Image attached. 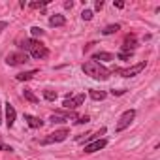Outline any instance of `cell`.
<instances>
[{
	"mask_svg": "<svg viewBox=\"0 0 160 160\" xmlns=\"http://www.w3.org/2000/svg\"><path fill=\"white\" fill-rule=\"evenodd\" d=\"M4 121H2V106H0V124H2Z\"/></svg>",
	"mask_w": 160,
	"mask_h": 160,
	"instance_id": "28",
	"label": "cell"
},
{
	"mask_svg": "<svg viewBox=\"0 0 160 160\" xmlns=\"http://www.w3.org/2000/svg\"><path fill=\"white\" fill-rule=\"evenodd\" d=\"M30 32H32V36H34V38H38V36H43V30H42L40 27H32V28H30Z\"/></svg>",
	"mask_w": 160,
	"mask_h": 160,
	"instance_id": "20",
	"label": "cell"
},
{
	"mask_svg": "<svg viewBox=\"0 0 160 160\" xmlns=\"http://www.w3.org/2000/svg\"><path fill=\"white\" fill-rule=\"evenodd\" d=\"M134 117H136V109H128V111H124L121 117H119V121H117V126H115V132H122V130H126L130 124H132V121H134Z\"/></svg>",
	"mask_w": 160,
	"mask_h": 160,
	"instance_id": "5",
	"label": "cell"
},
{
	"mask_svg": "<svg viewBox=\"0 0 160 160\" xmlns=\"http://www.w3.org/2000/svg\"><path fill=\"white\" fill-rule=\"evenodd\" d=\"M89 96H91L92 100L98 102V100H104V98H106V92H104V91H94V89H92V91H89Z\"/></svg>",
	"mask_w": 160,
	"mask_h": 160,
	"instance_id": "17",
	"label": "cell"
},
{
	"mask_svg": "<svg viewBox=\"0 0 160 160\" xmlns=\"http://www.w3.org/2000/svg\"><path fill=\"white\" fill-rule=\"evenodd\" d=\"M75 122H77V124H87V122H89V115H83V117H75Z\"/></svg>",
	"mask_w": 160,
	"mask_h": 160,
	"instance_id": "22",
	"label": "cell"
},
{
	"mask_svg": "<svg viewBox=\"0 0 160 160\" xmlns=\"http://www.w3.org/2000/svg\"><path fill=\"white\" fill-rule=\"evenodd\" d=\"M6 27H8V23H6V21H0V32H2Z\"/></svg>",
	"mask_w": 160,
	"mask_h": 160,
	"instance_id": "27",
	"label": "cell"
},
{
	"mask_svg": "<svg viewBox=\"0 0 160 160\" xmlns=\"http://www.w3.org/2000/svg\"><path fill=\"white\" fill-rule=\"evenodd\" d=\"M92 60L98 62V60H113V55L111 53H106V51H100L96 55H92Z\"/></svg>",
	"mask_w": 160,
	"mask_h": 160,
	"instance_id": "14",
	"label": "cell"
},
{
	"mask_svg": "<svg viewBox=\"0 0 160 160\" xmlns=\"http://www.w3.org/2000/svg\"><path fill=\"white\" fill-rule=\"evenodd\" d=\"M68 119L64 117V115H58V113H55V115H51L49 117V122H53V124H62V122H66Z\"/></svg>",
	"mask_w": 160,
	"mask_h": 160,
	"instance_id": "18",
	"label": "cell"
},
{
	"mask_svg": "<svg viewBox=\"0 0 160 160\" xmlns=\"http://www.w3.org/2000/svg\"><path fill=\"white\" fill-rule=\"evenodd\" d=\"M38 73V70H30V72H23V73H17V81H28L34 75Z\"/></svg>",
	"mask_w": 160,
	"mask_h": 160,
	"instance_id": "13",
	"label": "cell"
},
{
	"mask_svg": "<svg viewBox=\"0 0 160 160\" xmlns=\"http://www.w3.org/2000/svg\"><path fill=\"white\" fill-rule=\"evenodd\" d=\"M83 102H85V94L81 92V94H77V96H73V98H72V96H66V98H64V102H62V106H64L66 109L73 111V109H77L79 106H81Z\"/></svg>",
	"mask_w": 160,
	"mask_h": 160,
	"instance_id": "7",
	"label": "cell"
},
{
	"mask_svg": "<svg viewBox=\"0 0 160 160\" xmlns=\"http://www.w3.org/2000/svg\"><path fill=\"white\" fill-rule=\"evenodd\" d=\"M94 8H96V10H102V8H104V2H102V0H98V2L94 4Z\"/></svg>",
	"mask_w": 160,
	"mask_h": 160,
	"instance_id": "26",
	"label": "cell"
},
{
	"mask_svg": "<svg viewBox=\"0 0 160 160\" xmlns=\"http://www.w3.org/2000/svg\"><path fill=\"white\" fill-rule=\"evenodd\" d=\"M0 145H2V134H0Z\"/></svg>",
	"mask_w": 160,
	"mask_h": 160,
	"instance_id": "29",
	"label": "cell"
},
{
	"mask_svg": "<svg viewBox=\"0 0 160 160\" xmlns=\"http://www.w3.org/2000/svg\"><path fill=\"white\" fill-rule=\"evenodd\" d=\"M121 30V25H108L104 30H102V34L104 36H109V34H115V32H119Z\"/></svg>",
	"mask_w": 160,
	"mask_h": 160,
	"instance_id": "15",
	"label": "cell"
},
{
	"mask_svg": "<svg viewBox=\"0 0 160 160\" xmlns=\"http://www.w3.org/2000/svg\"><path fill=\"white\" fill-rule=\"evenodd\" d=\"M81 17H83V21H91V19H92V12H91V10H83Z\"/></svg>",
	"mask_w": 160,
	"mask_h": 160,
	"instance_id": "21",
	"label": "cell"
},
{
	"mask_svg": "<svg viewBox=\"0 0 160 160\" xmlns=\"http://www.w3.org/2000/svg\"><path fill=\"white\" fill-rule=\"evenodd\" d=\"M19 49L25 51L27 55H30L36 60H42V58L49 57V49L43 43H40L38 40H21L19 42Z\"/></svg>",
	"mask_w": 160,
	"mask_h": 160,
	"instance_id": "1",
	"label": "cell"
},
{
	"mask_svg": "<svg viewBox=\"0 0 160 160\" xmlns=\"http://www.w3.org/2000/svg\"><path fill=\"white\" fill-rule=\"evenodd\" d=\"M25 62H28V55L25 51H13L6 57V64H10V66H21Z\"/></svg>",
	"mask_w": 160,
	"mask_h": 160,
	"instance_id": "6",
	"label": "cell"
},
{
	"mask_svg": "<svg viewBox=\"0 0 160 160\" xmlns=\"http://www.w3.org/2000/svg\"><path fill=\"white\" fill-rule=\"evenodd\" d=\"M15 117H17V111H15V108L8 102L6 104V126L8 128H13V124H15Z\"/></svg>",
	"mask_w": 160,
	"mask_h": 160,
	"instance_id": "9",
	"label": "cell"
},
{
	"mask_svg": "<svg viewBox=\"0 0 160 160\" xmlns=\"http://www.w3.org/2000/svg\"><path fill=\"white\" fill-rule=\"evenodd\" d=\"M43 98L49 100V102H55V100H57V92L51 91V89H45V91H43Z\"/></svg>",
	"mask_w": 160,
	"mask_h": 160,
	"instance_id": "19",
	"label": "cell"
},
{
	"mask_svg": "<svg viewBox=\"0 0 160 160\" xmlns=\"http://www.w3.org/2000/svg\"><path fill=\"white\" fill-rule=\"evenodd\" d=\"M28 6L30 8H43V6H47V0H43V2H30Z\"/></svg>",
	"mask_w": 160,
	"mask_h": 160,
	"instance_id": "23",
	"label": "cell"
},
{
	"mask_svg": "<svg viewBox=\"0 0 160 160\" xmlns=\"http://www.w3.org/2000/svg\"><path fill=\"white\" fill-rule=\"evenodd\" d=\"M25 121H27V124H28L30 128H40V126L43 124V121L38 119V117H34V115H25Z\"/></svg>",
	"mask_w": 160,
	"mask_h": 160,
	"instance_id": "12",
	"label": "cell"
},
{
	"mask_svg": "<svg viewBox=\"0 0 160 160\" xmlns=\"http://www.w3.org/2000/svg\"><path fill=\"white\" fill-rule=\"evenodd\" d=\"M70 136V130L68 128H62V130H57V132H53V134H49L47 138H43V139H40V143L42 145H51V143H60V141H64L66 138Z\"/></svg>",
	"mask_w": 160,
	"mask_h": 160,
	"instance_id": "4",
	"label": "cell"
},
{
	"mask_svg": "<svg viewBox=\"0 0 160 160\" xmlns=\"http://www.w3.org/2000/svg\"><path fill=\"white\" fill-rule=\"evenodd\" d=\"M49 25L51 27H64L66 25V17L60 15V13H55V15L49 17Z\"/></svg>",
	"mask_w": 160,
	"mask_h": 160,
	"instance_id": "11",
	"label": "cell"
},
{
	"mask_svg": "<svg viewBox=\"0 0 160 160\" xmlns=\"http://www.w3.org/2000/svg\"><path fill=\"white\" fill-rule=\"evenodd\" d=\"M145 60L143 62H138V64H134V66H130V68H115L113 70V73H117V75H121V77H134V75H138V73H141L143 70H145Z\"/></svg>",
	"mask_w": 160,
	"mask_h": 160,
	"instance_id": "3",
	"label": "cell"
},
{
	"mask_svg": "<svg viewBox=\"0 0 160 160\" xmlns=\"http://www.w3.org/2000/svg\"><path fill=\"white\" fill-rule=\"evenodd\" d=\"M83 72L89 77L96 79V81H106V79H109V73H111L106 66H102L100 62H94V60H87L83 64Z\"/></svg>",
	"mask_w": 160,
	"mask_h": 160,
	"instance_id": "2",
	"label": "cell"
},
{
	"mask_svg": "<svg viewBox=\"0 0 160 160\" xmlns=\"http://www.w3.org/2000/svg\"><path fill=\"white\" fill-rule=\"evenodd\" d=\"M106 145H108V139H104V138H100V139H94V141H91V143H87L83 151L91 154V152H96V151H102V149H104Z\"/></svg>",
	"mask_w": 160,
	"mask_h": 160,
	"instance_id": "8",
	"label": "cell"
},
{
	"mask_svg": "<svg viewBox=\"0 0 160 160\" xmlns=\"http://www.w3.org/2000/svg\"><path fill=\"white\" fill-rule=\"evenodd\" d=\"M136 45H138V42H136V36H134V34H126V38H124V43H122L121 51H124V53H134Z\"/></svg>",
	"mask_w": 160,
	"mask_h": 160,
	"instance_id": "10",
	"label": "cell"
},
{
	"mask_svg": "<svg viewBox=\"0 0 160 160\" xmlns=\"http://www.w3.org/2000/svg\"><path fill=\"white\" fill-rule=\"evenodd\" d=\"M124 92H126V89H119V91H115V89H113V91H111V94H113V96H121V94H124Z\"/></svg>",
	"mask_w": 160,
	"mask_h": 160,
	"instance_id": "25",
	"label": "cell"
},
{
	"mask_svg": "<svg viewBox=\"0 0 160 160\" xmlns=\"http://www.w3.org/2000/svg\"><path fill=\"white\" fill-rule=\"evenodd\" d=\"M23 96H25L28 102H32V104H38V96H36V94H34L30 89H25V91H23Z\"/></svg>",
	"mask_w": 160,
	"mask_h": 160,
	"instance_id": "16",
	"label": "cell"
},
{
	"mask_svg": "<svg viewBox=\"0 0 160 160\" xmlns=\"http://www.w3.org/2000/svg\"><path fill=\"white\" fill-rule=\"evenodd\" d=\"M132 55H134V53H124V51H121V53H119V58H121V60H128Z\"/></svg>",
	"mask_w": 160,
	"mask_h": 160,
	"instance_id": "24",
	"label": "cell"
}]
</instances>
